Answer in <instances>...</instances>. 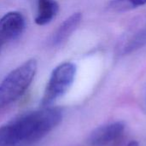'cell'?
<instances>
[{
	"label": "cell",
	"instance_id": "obj_4",
	"mask_svg": "<svg viewBox=\"0 0 146 146\" xmlns=\"http://www.w3.org/2000/svg\"><path fill=\"white\" fill-rule=\"evenodd\" d=\"M126 125L123 121H115L97 127L90 134L89 146H119L124 139Z\"/></svg>",
	"mask_w": 146,
	"mask_h": 146
},
{
	"label": "cell",
	"instance_id": "obj_8",
	"mask_svg": "<svg viewBox=\"0 0 146 146\" xmlns=\"http://www.w3.org/2000/svg\"><path fill=\"white\" fill-rule=\"evenodd\" d=\"M145 4H146V0H112L109 7L113 11L124 12Z\"/></svg>",
	"mask_w": 146,
	"mask_h": 146
},
{
	"label": "cell",
	"instance_id": "obj_6",
	"mask_svg": "<svg viewBox=\"0 0 146 146\" xmlns=\"http://www.w3.org/2000/svg\"><path fill=\"white\" fill-rule=\"evenodd\" d=\"M82 19V15L80 12L74 13L67 18L53 33L50 38V44L52 46H56L63 43L78 27Z\"/></svg>",
	"mask_w": 146,
	"mask_h": 146
},
{
	"label": "cell",
	"instance_id": "obj_5",
	"mask_svg": "<svg viewBox=\"0 0 146 146\" xmlns=\"http://www.w3.org/2000/svg\"><path fill=\"white\" fill-rule=\"evenodd\" d=\"M25 18L18 11H11L0 18V46L17 38L24 31Z\"/></svg>",
	"mask_w": 146,
	"mask_h": 146
},
{
	"label": "cell",
	"instance_id": "obj_3",
	"mask_svg": "<svg viewBox=\"0 0 146 146\" xmlns=\"http://www.w3.org/2000/svg\"><path fill=\"white\" fill-rule=\"evenodd\" d=\"M76 70L75 64L64 62L52 71L41 100L42 107L52 106L68 91L74 81Z\"/></svg>",
	"mask_w": 146,
	"mask_h": 146
},
{
	"label": "cell",
	"instance_id": "obj_10",
	"mask_svg": "<svg viewBox=\"0 0 146 146\" xmlns=\"http://www.w3.org/2000/svg\"><path fill=\"white\" fill-rule=\"evenodd\" d=\"M1 49H2V46H0V52H1Z\"/></svg>",
	"mask_w": 146,
	"mask_h": 146
},
{
	"label": "cell",
	"instance_id": "obj_9",
	"mask_svg": "<svg viewBox=\"0 0 146 146\" xmlns=\"http://www.w3.org/2000/svg\"><path fill=\"white\" fill-rule=\"evenodd\" d=\"M127 146H139V144L136 141H132L127 145Z\"/></svg>",
	"mask_w": 146,
	"mask_h": 146
},
{
	"label": "cell",
	"instance_id": "obj_7",
	"mask_svg": "<svg viewBox=\"0 0 146 146\" xmlns=\"http://www.w3.org/2000/svg\"><path fill=\"white\" fill-rule=\"evenodd\" d=\"M59 5L56 0H38V12L35 22L39 26L50 23L56 15Z\"/></svg>",
	"mask_w": 146,
	"mask_h": 146
},
{
	"label": "cell",
	"instance_id": "obj_1",
	"mask_svg": "<svg viewBox=\"0 0 146 146\" xmlns=\"http://www.w3.org/2000/svg\"><path fill=\"white\" fill-rule=\"evenodd\" d=\"M62 120L54 106L26 113L0 127V146H33L52 132Z\"/></svg>",
	"mask_w": 146,
	"mask_h": 146
},
{
	"label": "cell",
	"instance_id": "obj_2",
	"mask_svg": "<svg viewBox=\"0 0 146 146\" xmlns=\"http://www.w3.org/2000/svg\"><path fill=\"white\" fill-rule=\"evenodd\" d=\"M37 67L34 59L28 60L12 70L0 82V114L26 93L36 74Z\"/></svg>",
	"mask_w": 146,
	"mask_h": 146
}]
</instances>
